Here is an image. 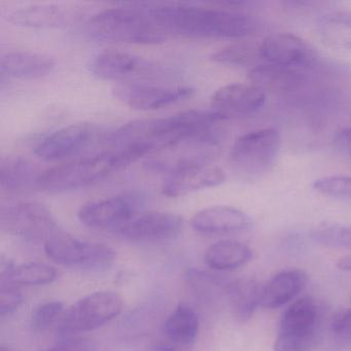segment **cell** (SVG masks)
Returning a JSON list of instances; mask_svg holds the SVG:
<instances>
[{
    "instance_id": "cell-1",
    "label": "cell",
    "mask_w": 351,
    "mask_h": 351,
    "mask_svg": "<svg viewBox=\"0 0 351 351\" xmlns=\"http://www.w3.org/2000/svg\"><path fill=\"white\" fill-rule=\"evenodd\" d=\"M147 13L165 34L193 38H241L252 29L250 18L235 10L171 3L156 5Z\"/></svg>"
},
{
    "instance_id": "cell-2",
    "label": "cell",
    "mask_w": 351,
    "mask_h": 351,
    "mask_svg": "<svg viewBox=\"0 0 351 351\" xmlns=\"http://www.w3.org/2000/svg\"><path fill=\"white\" fill-rule=\"evenodd\" d=\"M88 32L96 40L125 44L154 45L166 40V34L147 12L130 8L104 10L92 16Z\"/></svg>"
},
{
    "instance_id": "cell-3",
    "label": "cell",
    "mask_w": 351,
    "mask_h": 351,
    "mask_svg": "<svg viewBox=\"0 0 351 351\" xmlns=\"http://www.w3.org/2000/svg\"><path fill=\"white\" fill-rule=\"evenodd\" d=\"M221 141L219 127L188 135L152 153L145 167L168 176L188 168L209 165L219 155Z\"/></svg>"
},
{
    "instance_id": "cell-4",
    "label": "cell",
    "mask_w": 351,
    "mask_h": 351,
    "mask_svg": "<svg viewBox=\"0 0 351 351\" xmlns=\"http://www.w3.org/2000/svg\"><path fill=\"white\" fill-rule=\"evenodd\" d=\"M119 167L110 151L91 157H82L45 170L38 180V188L50 192L79 190L104 180Z\"/></svg>"
},
{
    "instance_id": "cell-5",
    "label": "cell",
    "mask_w": 351,
    "mask_h": 351,
    "mask_svg": "<svg viewBox=\"0 0 351 351\" xmlns=\"http://www.w3.org/2000/svg\"><path fill=\"white\" fill-rule=\"evenodd\" d=\"M319 311L311 298H301L283 312L275 351H310L317 343Z\"/></svg>"
},
{
    "instance_id": "cell-6",
    "label": "cell",
    "mask_w": 351,
    "mask_h": 351,
    "mask_svg": "<svg viewBox=\"0 0 351 351\" xmlns=\"http://www.w3.org/2000/svg\"><path fill=\"white\" fill-rule=\"evenodd\" d=\"M45 252L56 264L87 269L110 267L117 256L116 252L110 246L85 241L59 231L55 232L45 241Z\"/></svg>"
},
{
    "instance_id": "cell-7",
    "label": "cell",
    "mask_w": 351,
    "mask_h": 351,
    "mask_svg": "<svg viewBox=\"0 0 351 351\" xmlns=\"http://www.w3.org/2000/svg\"><path fill=\"white\" fill-rule=\"evenodd\" d=\"M124 302L116 291L89 293L65 311L60 330L64 334L90 332L101 328L120 315Z\"/></svg>"
},
{
    "instance_id": "cell-8",
    "label": "cell",
    "mask_w": 351,
    "mask_h": 351,
    "mask_svg": "<svg viewBox=\"0 0 351 351\" xmlns=\"http://www.w3.org/2000/svg\"><path fill=\"white\" fill-rule=\"evenodd\" d=\"M279 149L280 136L277 130L258 129L242 135L234 143L230 159L238 171L258 176L272 167Z\"/></svg>"
},
{
    "instance_id": "cell-9",
    "label": "cell",
    "mask_w": 351,
    "mask_h": 351,
    "mask_svg": "<svg viewBox=\"0 0 351 351\" xmlns=\"http://www.w3.org/2000/svg\"><path fill=\"white\" fill-rule=\"evenodd\" d=\"M143 206V197L126 193L83 205L77 213V217L82 225L89 229L118 233L137 217Z\"/></svg>"
},
{
    "instance_id": "cell-10",
    "label": "cell",
    "mask_w": 351,
    "mask_h": 351,
    "mask_svg": "<svg viewBox=\"0 0 351 351\" xmlns=\"http://www.w3.org/2000/svg\"><path fill=\"white\" fill-rule=\"evenodd\" d=\"M1 230L27 241H46L57 231L56 221L45 205L19 202L1 208Z\"/></svg>"
},
{
    "instance_id": "cell-11",
    "label": "cell",
    "mask_w": 351,
    "mask_h": 351,
    "mask_svg": "<svg viewBox=\"0 0 351 351\" xmlns=\"http://www.w3.org/2000/svg\"><path fill=\"white\" fill-rule=\"evenodd\" d=\"M100 132L99 127L93 123H75L62 127L40 141L36 155L47 162L65 161L88 149Z\"/></svg>"
},
{
    "instance_id": "cell-12",
    "label": "cell",
    "mask_w": 351,
    "mask_h": 351,
    "mask_svg": "<svg viewBox=\"0 0 351 351\" xmlns=\"http://www.w3.org/2000/svg\"><path fill=\"white\" fill-rule=\"evenodd\" d=\"M195 90L190 87H161L136 82H123L112 88L114 97L136 110H156L191 98Z\"/></svg>"
},
{
    "instance_id": "cell-13",
    "label": "cell",
    "mask_w": 351,
    "mask_h": 351,
    "mask_svg": "<svg viewBox=\"0 0 351 351\" xmlns=\"http://www.w3.org/2000/svg\"><path fill=\"white\" fill-rule=\"evenodd\" d=\"M184 221L167 211H149L134 217L118 232L124 239L141 243H156L174 239L182 233Z\"/></svg>"
},
{
    "instance_id": "cell-14",
    "label": "cell",
    "mask_w": 351,
    "mask_h": 351,
    "mask_svg": "<svg viewBox=\"0 0 351 351\" xmlns=\"http://www.w3.org/2000/svg\"><path fill=\"white\" fill-rule=\"evenodd\" d=\"M89 69L93 75L104 81H126L147 75L153 73L154 69L149 61L136 55L106 49L92 56Z\"/></svg>"
},
{
    "instance_id": "cell-15",
    "label": "cell",
    "mask_w": 351,
    "mask_h": 351,
    "mask_svg": "<svg viewBox=\"0 0 351 351\" xmlns=\"http://www.w3.org/2000/svg\"><path fill=\"white\" fill-rule=\"evenodd\" d=\"M260 56L265 63L307 71L313 56L305 42L291 34H275L267 36L260 44Z\"/></svg>"
},
{
    "instance_id": "cell-16",
    "label": "cell",
    "mask_w": 351,
    "mask_h": 351,
    "mask_svg": "<svg viewBox=\"0 0 351 351\" xmlns=\"http://www.w3.org/2000/svg\"><path fill=\"white\" fill-rule=\"evenodd\" d=\"M267 93L254 84H232L217 90L211 108L223 120L256 114L264 106Z\"/></svg>"
},
{
    "instance_id": "cell-17",
    "label": "cell",
    "mask_w": 351,
    "mask_h": 351,
    "mask_svg": "<svg viewBox=\"0 0 351 351\" xmlns=\"http://www.w3.org/2000/svg\"><path fill=\"white\" fill-rule=\"evenodd\" d=\"M193 229L207 235H226L248 231L252 219L235 207L217 205L197 213L191 221Z\"/></svg>"
},
{
    "instance_id": "cell-18",
    "label": "cell",
    "mask_w": 351,
    "mask_h": 351,
    "mask_svg": "<svg viewBox=\"0 0 351 351\" xmlns=\"http://www.w3.org/2000/svg\"><path fill=\"white\" fill-rule=\"evenodd\" d=\"M223 169L217 166H197L170 174L164 180L162 193L167 197H180L197 191L215 188L225 182Z\"/></svg>"
},
{
    "instance_id": "cell-19",
    "label": "cell",
    "mask_w": 351,
    "mask_h": 351,
    "mask_svg": "<svg viewBox=\"0 0 351 351\" xmlns=\"http://www.w3.org/2000/svg\"><path fill=\"white\" fill-rule=\"evenodd\" d=\"M54 59L44 53L34 51H11L1 57V75L14 79H40L52 73Z\"/></svg>"
},
{
    "instance_id": "cell-20",
    "label": "cell",
    "mask_w": 351,
    "mask_h": 351,
    "mask_svg": "<svg viewBox=\"0 0 351 351\" xmlns=\"http://www.w3.org/2000/svg\"><path fill=\"white\" fill-rule=\"evenodd\" d=\"M250 82L263 91L287 94L298 91L306 83L305 71L263 63L248 73Z\"/></svg>"
},
{
    "instance_id": "cell-21",
    "label": "cell",
    "mask_w": 351,
    "mask_h": 351,
    "mask_svg": "<svg viewBox=\"0 0 351 351\" xmlns=\"http://www.w3.org/2000/svg\"><path fill=\"white\" fill-rule=\"evenodd\" d=\"M307 274L300 269H289L275 275L263 287L261 306L275 309L295 299L307 283Z\"/></svg>"
},
{
    "instance_id": "cell-22",
    "label": "cell",
    "mask_w": 351,
    "mask_h": 351,
    "mask_svg": "<svg viewBox=\"0 0 351 351\" xmlns=\"http://www.w3.org/2000/svg\"><path fill=\"white\" fill-rule=\"evenodd\" d=\"M38 166L20 156H7L0 161V186L3 192L17 194L38 186L42 176Z\"/></svg>"
},
{
    "instance_id": "cell-23",
    "label": "cell",
    "mask_w": 351,
    "mask_h": 351,
    "mask_svg": "<svg viewBox=\"0 0 351 351\" xmlns=\"http://www.w3.org/2000/svg\"><path fill=\"white\" fill-rule=\"evenodd\" d=\"M263 287L256 278L244 277L228 281L225 293L236 319L246 322L261 305Z\"/></svg>"
},
{
    "instance_id": "cell-24",
    "label": "cell",
    "mask_w": 351,
    "mask_h": 351,
    "mask_svg": "<svg viewBox=\"0 0 351 351\" xmlns=\"http://www.w3.org/2000/svg\"><path fill=\"white\" fill-rule=\"evenodd\" d=\"M200 328L198 314L186 304H180L164 322V334L176 346H190L196 342Z\"/></svg>"
},
{
    "instance_id": "cell-25",
    "label": "cell",
    "mask_w": 351,
    "mask_h": 351,
    "mask_svg": "<svg viewBox=\"0 0 351 351\" xmlns=\"http://www.w3.org/2000/svg\"><path fill=\"white\" fill-rule=\"evenodd\" d=\"M69 14L55 5H30L18 8L9 15L10 22L29 28H57L69 21Z\"/></svg>"
},
{
    "instance_id": "cell-26",
    "label": "cell",
    "mask_w": 351,
    "mask_h": 351,
    "mask_svg": "<svg viewBox=\"0 0 351 351\" xmlns=\"http://www.w3.org/2000/svg\"><path fill=\"white\" fill-rule=\"evenodd\" d=\"M252 258L250 246L234 240H221L211 244L204 254L209 268L217 271H231L247 264Z\"/></svg>"
},
{
    "instance_id": "cell-27",
    "label": "cell",
    "mask_w": 351,
    "mask_h": 351,
    "mask_svg": "<svg viewBox=\"0 0 351 351\" xmlns=\"http://www.w3.org/2000/svg\"><path fill=\"white\" fill-rule=\"evenodd\" d=\"M317 30L328 46L351 52V12L337 11L322 16Z\"/></svg>"
},
{
    "instance_id": "cell-28",
    "label": "cell",
    "mask_w": 351,
    "mask_h": 351,
    "mask_svg": "<svg viewBox=\"0 0 351 351\" xmlns=\"http://www.w3.org/2000/svg\"><path fill=\"white\" fill-rule=\"evenodd\" d=\"M211 59L219 64L230 67L258 66L256 63L262 60L260 56V45L256 46L247 42L233 43L219 49L211 55Z\"/></svg>"
},
{
    "instance_id": "cell-29",
    "label": "cell",
    "mask_w": 351,
    "mask_h": 351,
    "mask_svg": "<svg viewBox=\"0 0 351 351\" xmlns=\"http://www.w3.org/2000/svg\"><path fill=\"white\" fill-rule=\"evenodd\" d=\"M58 276L56 269L44 263H28L15 267L7 276L1 277L0 282L17 285H44L54 282Z\"/></svg>"
},
{
    "instance_id": "cell-30",
    "label": "cell",
    "mask_w": 351,
    "mask_h": 351,
    "mask_svg": "<svg viewBox=\"0 0 351 351\" xmlns=\"http://www.w3.org/2000/svg\"><path fill=\"white\" fill-rule=\"evenodd\" d=\"M311 236L322 245L351 250V225L322 223L314 228Z\"/></svg>"
},
{
    "instance_id": "cell-31",
    "label": "cell",
    "mask_w": 351,
    "mask_h": 351,
    "mask_svg": "<svg viewBox=\"0 0 351 351\" xmlns=\"http://www.w3.org/2000/svg\"><path fill=\"white\" fill-rule=\"evenodd\" d=\"M64 305L60 301H49L40 304L34 308L30 317L32 328L38 332H45L54 326L57 322L60 324L65 314Z\"/></svg>"
},
{
    "instance_id": "cell-32",
    "label": "cell",
    "mask_w": 351,
    "mask_h": 351,
    "mask_svg": "<svg viewBox=\"0 0 351 351\" xmlns=\"http://www.w3.org/2000/svg\"><path fill=\"white\" fill-rule=\"evenodd\" d=\"M312 186L324 196L351 201V176H326L316 180Z\"/></svg>"
},
{
    "instance_id": "cell-33",
    "label": "cell",
    "mask_w": 351,
    "mask_h": 351,
    "mask_svg": "<svg viewBox=\"0 0 351 351\" xmlns=\"http://www.w3.org/2000/svg\"><path fill=\"white\" fill-rule=\"evenodd\" d=\"M110 351H180L170 342L154 340L147 337L127 339L117 343Z\"/></svg>"
},
{
    "instance_id": "cell-34",
    "label": "cell",
    "mask_w": 351,
    "mask_h": 351,
    "mask_svg": "<svg viewBox=\"0 0 351 351\" xmlns=\"http://www.w3.org/2000/svg\"><path fill=\"white\" fill-rule=\"evenodd\" d=\"M0 283V315L3 317L13 313L22 305L23 295L17 285L8 282Z\"/></svg>"
},
{
    "instance_id": "cell-35",
    "label": "cell",
    "mask_w": 351,
    "mask_h": 351,
    "mask_svg": "<svg viewBox=\"0 0 351 351\" xmlns=\"http://www.w3.org/2000/svg\"><path fill=\"white\" fill-rule=\"evenodd\" d=\"M330 328L339 342L351 346V308L337 312L332 317Z\"/></svg>"
},
{
    "instance_id": "cell-36",
    "label": "cell",
    "mask_w": 351,
    "mask_h": 351,
    "mask_svg": "<svg viewBox=\"0 0 351 351\" xmlns=\"http://www.w3.org/2000/svg\"><path fill=\"white\" fill-rule=\"evenodd\" d=\"M46 351H95V349L86 341L69 339V340L57 343Z\"/></svg>"
},
{
    "instance_id": "cell-37",
    "label": "cell",
    "mask_w": 351,
    "mask_h": 351,
    "mask_svg": "<svg viewBox=\"0 0 351 351\" xmlns=\"http://www.w3.org/2000/svg\"><path fill=\"white\" fill-rule=\"evenodd\" d=\"M332 145L339 153L351 158V128L338 131L332 139Z\"/></svg>"
},
{
    "instance_id": "cell-38",
    "label": "cell",
    "mask_w": 351,
    "mask_h": 351,
    "mask_svg": "<svg viewBox=\"0 0 351 351\" xmlns=\"http://www.w3.org/2000/svg\"><path fill=\"white\" fill-rule=\"evenodd\" d=\"M337 267L340 270L351 271V256H345L341 258L337 263Z\"/></svg>"
},
{
    "instance_id": "cell-39",
    "label": "cell",
    "mask_w": 351,
    "mask_h": 351,
    "mask_svg": "<svg viewBox=\"0 0 351 351\" xmlns=\"http://www.w3.org/2000/svg\"><path fill=\"white\" fill-rule=\"evenodd\" d=\"M0 351H11L10 349L5 348V347L1 346L0 347Z\"/></svg>"
}]
</instances>
